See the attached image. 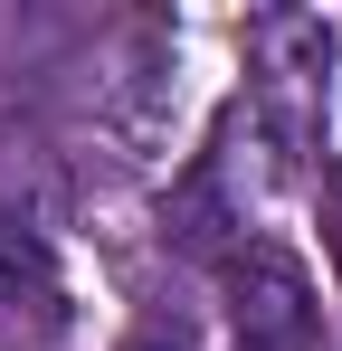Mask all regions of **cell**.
<instances>
[{
  "instance_id": "cell-1",
  "label": "cell",
  "mask_w": 342,
  "mask_h": 351,
  "mask_svg": "<svg viewBox=\"0 0 342 351\" xmlns=\"http://www.w3.org/2000/svg\"><path fill=\"white\" fill-rule=\"evenodd\" d=\"M228 313H238V351H314V276L285 247H247L228 266Z\"/></svg>"
},
{
  "instance_id": "cell-3",
  "label": "cell",
  "mask_w": 342,
  "mask_h": 351,
  "mask_svg": "<svg viewBox=\"0 0 342 351\" xmlns=\"http://www.w3.org/2000/svg\"><path fill=\"white\" fill-rule=\"evenodd\" d=\"M124 351H190V332H181V323H143Z\"/></svg>"
},
{
  "instance_id": "cell-2",
  "label": "cell",
  "mask_w": 342,
  "mask_h": 351,
  "mask_svg": "<svg viewBox=\"0 0 342 351\" xmlns=\"http://www.w3.org/2000/svg\"><path fill=\"white\" fill-rule=\"evenodd\" d=\"M57 304V256L29 219L0 209V313H48Z\"/></svg>"
}]
</instances>
